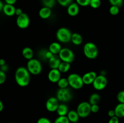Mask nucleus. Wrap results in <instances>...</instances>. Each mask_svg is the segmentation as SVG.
I'll list each match as a JSON object with an SVG mask.
<instances>
[{"label": "nucleus", "mask_w": 124, "mask_h": 123, "mask_svg": "<svg viewBox=\"0 0 124 123\" xmlns=\"http://www.w3.org/2000/svg\"><path fill=\"white\" fill-rule=\"evenodd\" d=\"M37 123H52L49 119L46 117H41L37 121Z\"/></svg>", "instance_id": "nucleus-36"}, {"label": "nucleus", "mask_w": 124, "mask_h": 123, "mask_svg": "<svg viewBox=\"0 0 124 123\" xmlns=\"http://www.w3.org/2000/svg\"><path fill=\"white\" fill-rule=\"evenodd\" d=\"M22 13H23V10H22L21 8H16L15 14H16V15H17V16H18L21 15V14Z\"/></svg>", "instance_id": "nucleus-41"}, {"label": "nucleus", "mask_w": 124, "mask_h": 123, "mask_svg": "<svg viewBox=\"0 0 124 123\" xmlns=\"http://www.w3.org/2000/svg\"><path fill=\"white\" fill-rule=\"evenodd\" d=\"M61 62L59 55H53L48 60V65L51 69H58V67Z\"/></svg>", "instance_id": "nucleus-14"}, {"label": "nucleus", "mask_w": 124, "mask_h": 123, "mask_svg": "<svg viewBox=\"0 0 124 123\" xmlns=\"http://www.w3.org/2000/svg\"></svg>", "instance_id": "nucleus-48"}, {"label": "nucleus", "mask_w": 124, "mask_h": 123, "mask_svg": "<svg viewBox=\"0 0 124 123\" xmlns=\"http://www.w3.org/2000/svg\"><path fill=\"white\" fill-rule=\"evenodd\" d=\"M101 100V96L97 93H94L92 94L89 98V103L91 105L93 104H98Z\"/></svg>", "instance_id": "nucleus-25"}, {"label": "nucleus", "mask_w": 124, "mask_h": 123, "mask_svg": "<svg viewBox=\"0 0 124 123\" xmlns=\"http://www.w3.org/2000/svg\"><path fill=\"white\" fill-rule=\"evenodd\" d=\"M16 8L13 5L6 4L4 5L2 12L7 16H12L15 14Z\"/></svg>", "instance_id": "nucleus-16"}, {"label": "nucleus", "mask_w": 124, "mask_h": 123, "mask_svg": "<svg viewBox=\"0 0 124 123\" xmlns=\"http://www.w3.org/2000/svg\"><path fill=\"white\" fill-rule=\"evenodd\" d=\"M72 33L68 28L61 27L58 29L56 33V38L62 43H68L71 41Z\"/></svg>", "instance_id": "nucleus-5"}, {"label": "nucleus", "mask_w": 124, "mask_h": 123, "mask_svg": "<svg viewBox=\"0 0 124 123\" xmlns=\"http://www.w3.org/2000/svg\"><path fill=\"white\" fill-rule=\"evenodd\" d=\"M27 69L30 74L33 75H38L42 69V65L38 59H31L29 60L27 63Z\"/></svg>", "instance_id": "nucleus-3"}, {"label": "nucleus", "mask_w": 124, "mask_h": 123, "mask_svg": "<svg viewBox=\"0 0 124 123\" xmlns=\"http://www.w3.org/2000/svg\"><path fill=\"white\" fill-rule=\"evenodd\" d=\"M30 72L28 69L23 66L19 67L15 72V78L17 84L21 87L28 86L30 81Z\"/></svg>", "instance_id": "nucleus-1"}, {"label": "nucleus", "mask_w": 124, "mask_h": 123, "mask_svg": "<svg viewBox=\"0 0 124 123\" xmlns=\"http://www.w3.org/2000/svg\"><path fill=\"white\" fill-rule=\"evenodd\" d=\"M82 41H83L82 37L80 34L78 33H74L72 34L71 41L73 44L76 45H79L82 43Z\"/></svg>", "instance_id": "nucleus-23"}, {"label": "nucleus", "mask_w": 124, "mask_h": 123, "mask_svg": "<svg viewBox=\"0 0 124 123\" xmlns=\"http://www.w3.org/2000/svg\"><path fill=\"white\" fill-rule=\"evenodd\" d=\"M4 109V105H3V103H2V101L0 100V112H2V110H3Z\"/></svg>", "instance_id": "nucleus-45"}, {"label": "nucleus", "mask_w": 124, "mask_h": 123, "mask_svg": "<svg viewBox=\"0 0 124 123\" xmlns=\"http://www.w3.org/2000/svg\"><path fill=\"white\" fill-rule=\"evenodd\" d=\"M6 4L11 5H14L16 2V0H4Z\"/></svg>", "instance_id": "nucleus-42"}, {"label": "nucleus", "mask_w": 124, "mask_h": 123, "mask_svg": "<svg viewBox=\"0 0 124 123\" xmlns=\"http://www.w3.org/2000/svg\"><path fill=\"white\" fill-rule=\"evenodd\" d=\"M76 3L79 6H82V7H86V6H90V2L91 0H76Z\"/></svg>", "instance_id": "nucleus-33"}, {"label": "nucleus", "mask_w": 124, "mask_h": 123, "mask_svg": "<svg viewBox=\"0 0 124 123\" xmlns=\"http://www.w3.org/2000/svg\"><path fill=\"white\" fill-rule=\"evenodd\" d=\"M84 54L89 59H94L98 57V49L97 46L93 42H87L84 46Z\"/></svg>", "instance_id": "nucleus-2"}, {"label": "nucleus", "mask_w": 124, "mask_h": 123, "mask_svg": "<svg viewBox=\"0 0 124 123\" xmlns=\"http://www.w3.org/2000/svg\"><path fill=\"white\" fill-rule=\"evenodd\" d=\"M42 3L44 7L53 8L56 4V0H42Z\"/></svg>", "instance_id": "nucleus-27"}, {"label": "nucleus", "mask_w": 124, "mask_h": 123, "mask_svg": "<svg viewBox=\"0 0 124 123\" xmlns=\"http://www.w3.org/2000/svg\"><path fill=\"white\" fill-rule=\"evenodd\" d=\"M92 84L96 90H101L107 85V79L104 75H99L97 76Z\"/></svg>", "instance_id": "nucleus-9"}, {"label": "nucleus", "mask_w": 124, "mask_h": 123, "mask_svg": "<svg viewBox=\"0 0 124 123\" xmlns=\"http://www.w3.org/2000/svg\"><path fill=\"white\" fill-rule=\"evenodd\" d=\"M22 54H23V56L25 59L29 60L30 59H33V51L30 47H25L24 48H23V51H22Z\"/></svg>", "instance_id": "nucleus-22"}, {"label": "nucleus", "mask_w": 124, "mask_h": 123, "mask_svg": "<svg viewBox=\"0 0 124 123\" xmlns=\"http://www.w3.org/2000/svg\"><path fill=\"white\" fill-rule=\"evenodd\" d=\"M1 71H4V72H6V71L8 70V66H7V65L6 64V65H3V66H1Z\"/></svg>", "instance_id": "nucleus-43"}, {"label": "nucleus", "mask_w": 124, "mask_h": 123, "mask_svg": "<svg viewBox=\"0 0 124 123\" xmlns=\"http://www.w3.org/2000/svg\"><path fill=\"white\" fill-rule=\"evenodd\" d=\"M117 99L119 103L124 104V90H121L117 94Z\"/></svg>", "instance_id": "nucleus-34"}, {"label": "nucleus", "mask_w": 124, "mask_h": 123, "mask_svg": "<svg viewBox=\"0 0 124 123\" xmlns=\"http://www.w3.org/2000/svg\"><path fill=\"white\" fill-rule=\"evenodd\" d=\"M108 1L111 6H117L119 7H121L124 2V0H108Z\"/></svg>", "instance_id": "nucleus-31"}, {"label": "nucleus", "mask_w": 124, "mask_h": 123, "mask_svg": "<svg viewBox=\"0 0 124 123\" xmlns=\"http://www.w3.org/2000/svg\"><path fill=\"white\" fill-rule=\"evenodd\" d=\"M3 7H4L3 2H2V1H1V0H0V12L2 11V9H3Z\"/></svg>", "instance_id": "nucleus-46"}, {"label": "nucleus", "mask_w": 124, "mask_h": 123, "mask_svg": "<svg viewBox=\"0 0 124 123\" xmlns=\"http://www.w3.org/2000/svg\"><path fill=\"white\" fill-rule=\"evenodd\" d=\"M72 97V94L68 88H59L56 92L57 99L61 102H65L70 101Z\"/></svg>", "instance_id": "nucleus-6"}, {"label": "nucleus", "mask_w": 124, "mask_h": 123, "mask_svg": "<svg viewBox=\"0 0 124 123\" xmlns=\"http://www.w3.org/2000/svg\"><path fill=\"white\" fill-rule=\"evenodd\" d=\"M59 105V100L57 99L56 97H50L46 101V109L48 112H56Z\"/></svg>", "instance_id": "nucleus-11"}, {"label": "nucleus", "mask_w": 124, "mask_h": 123, "mask_svg": "<svg viewBox=\"0 0 124 123\" xmlns=\"http://www.w3.org/2000/svg\"><path fill=\"white\" fill-rule=\"evenodd\" d=\"M70 68V63L62 61L58 67V70L61 73H65L69 71Z\"/></svg>", "instance_id": "nucleus-24"}, {"label": "nucleus", "mask_w": 124, "mask_h": 123, "mask_svg": "<svg viewBox=\"0 0 124 123\" xmlns=\"http://www.w3.org/2000/svg\"><path fill=\"white\" fill-rule=\"evenodd\" d=\"M54 123H70L67 116H59L54 121Z\"/></svg>", "instance_id": "nucleus-28"}, {"label": "nucleus", "mask_w": 124, "mask_h": 123, "mask_svg": "<svg viewBox=\"0 0 124 123\" xmlns=\"http://www.w3.org/2000/svg\"><path fill=\"white\" fill-rule=\"evenodd\" d=\"M62 49L61 45L58 42H53L51 43L48 48V50L53 54V55H58Z\"/></svg>", "instance_id": "nucleus-18"}, {"label": "nucleus", "mask_w": 124, "mask_h": 123, "mask_svg": "<svg viewBox=\"0 0 124 123\" xmlns=\"http://www.w3.org/2000/svg\"><path fill=\"white\" fill-rule=\"evenodd\" d=\"M109 12L111 15H117L119 13V7H117V6H111L109 8Z\"/></svg>", "instance_id": "nucleus-29"}, {"label": "nucleus", "mask_w": 124, "mask_h": 123, "mask_svg": "<svg viewBox=\"0 0 124 123\" xmlns=\"http://www.w3.org/2000/svg\"><path fill=\"white\" fill-rule=\"evenodd\" d=\"M6 80V75L5 72L0 70V84H3Z\"/></svg>", "instance_id": "nucleus-35"}, {"label": "nucleus", "mask_w": 124, "mask_h": 123, "mask_svg": "<svg viewBox=\"0 0 124 123\" xmlns=\"http://www.w3.org/2000/svg\"><path fill=\"white\" fill-rule=\"evenodd\" d=\"M97 76H98V75H97L96 72H94V71H90V72H87L85 74H84L82 77L84 84H87V85L92 84Z\"/></svg>", "instance_id": "nucleus-13"}, {"label": "nucleus", "mask_w": 124, "mask_h": 123, "mask_svg": "<svg viewBox=\"0 0 124 123\" xmlns=\"http://www.w3.org/2000/svg\"><path fill=\"white\" fill-rule=\"evenodd\" d=\"M67 116L68 117L69 121H70V123H78L79 121V119L80 118L78 113L77 111L73 110L69 111Z\"/></svg>", "instance_id": "nucleus-19"}, {"label": "nucleus", "mask_w": 124, "mask_h": 123, "mask_svg": "<svg viewBox=\"0 0 124 123\" xmlns=\"http://www.w3.org/2000/svg\"><path fill=\"white\" fill-rule=\"evenodd\" d=\"M16 25L19 28L25 29L29 26L30 24V18L27 14L25 13H22L18 16L16 18Z\"/></svg>", "instance_id": "nucleus-10"}, {"label": "nucleus", "mask_w": 124, "mask_h": 123, "mask_svg": "<svg viewBox=\"0 0 124 123\" xmlns=\"http://www.w3.org/2000/svg\"><path fill=\"white\" fill-rule=\"evenodd\" d=\"M56 112L58 116H67L69 113V107L65 104H60Z\"/></svg>", "instance_id": "nucleus-20"}, {"label": "nucleus", "mask_w": 124, "mask_h": 123, "mask_svg": "<svg viewBox=\"0 0 124 123\" xmlns=\"http://www.w3.org/2000/svg\"><path fill=\"white\" fill-rule=\"evenodd\" d=\"M53 55V54H52V53H51L50 51L49 50L48 51H45V53H44V57L46 58V59H48V60H49L50 59L51 57H52V56Z\"/></svg>", "instance_id": "nucleus-39"}, {"label": "nucleus", "mask_w": 124, "mask_h": 123, "mask_svg": "<svg viewBox=\"0 0 124 123\" xmlns=\"http://www.w3.org/2000/svg\"><path fill=\"white\" fill-rule=\"evenodd\" d=\"M57 1L62 7H68L72 3V0H57Z\"/></svg>", "instance_id": "nucleus-32"}, {"label": "nucleus", "mask_w": 124, "mask_h": 123, "mask_svg": "<svg viewBox=\"0 0 124 123\" xmlns=\"http://www.w3.org/2000/svg\"><path fill=\"white\" fill-rule=\"evenodd\" d=\"M101 5V0H91L90 2V6L93 8H98Z\"/></svg>", "instance_id": "nucleus-30"}, {"label": "nucleus", "mask_w": 124, "mask_h": 123, "mask_svg": "<svg viewBox=\"0 0 124 123\" xmlns=\"http://www.w3.org/2000/svg\"><path fill=\"white\" fill-rule=\"evenodd\" d=\"M80 118H86L91 113V104L88 102L84 101L79 104L76 109Z\"/></svg>", "instance_id": "nucleus-7"}, {"label": "nucleus", "mask_w": 124, "mask_h": 123, "mask_svg": "<svg viewBox=\"0 0 124 123\" xmlns=\"http://www.w3.org/2000/svg\"><path fill=\"white\" fill-rule=\"evenodd\" d=\"M99 110V107L98 104L91 105V111L93 113H97Z\"/></svg>", "instance_id": "nucleus-37"}, {"label": "nucleus", "mask_w": 124, "mask_h": 123, "mask_svg": "<svg viewBox=\"0 0 124 123\" xmlns=\"http://www.w3.org/2000/svg\"><path fill=\"white\" fill-rule=\"evenodd\" d=\"M61 75V72L58 70V69H51L48 74V78L52 83H58L60 80Z\"/></svg>", "instance_id": "nucleus-12"}, {"label": "nucleus", "mask_w": 124, "mask_h": 123, "mask_svg": "<svg viewBox=\"0 0 124 123\" xmlns=\"http://www.w3.org/2000/svg\"><path fill=\"white\" fill-rule=\"evenodd\" d=\"M0 68H1V66H0Z\"/></svg>", "instance_id": "nucleus-49"}, {"label": "nucleus", "mask_w": 124, "mask_h": 123, "mask_svg": "<svg viewBox=\"0 0 124 123\" xmlns=\"http://www.w3.org/2000/svg\"><path fill=\"white\" fill-rule=\"evenodd\" d=\"M61 61L71 63L75 59V54L73 51L69 48H62L60 53L58 54Z\"/></svg>", "instance_id": "nucleus-8"}, {"label": "nucleus", "mask_w": 124, "mask_h": 123, "mask_svg": "<svg viewBox=\"0 0 124 123\" xmlns=\"http://www.w3.org/2000/svg\"><path fill=\"white\" fill-rule=\"evenodd\" d=\"M69 86L75 89H79L84 86L82 78L79 75L76 73H73L69 75L67 77Z\"/></svg>", "instance_id": "nucleus-4"}, {"label": "nucleus", "mask_w": 124, "mask_h": 123, "mask_svg": "<svg viewBox=\"0 0 124 123\" xmlns=\"http://www.w3.org/2000/svg\"><path fill=\"white\" fill-rule=\"evenodd\" d=\"M115 114L119 118H122L124 117V104L119 103L115 108Z\"/></svg>", "instance_id": "nucleus-21"}, {"label": "nucleus", "mask_w": 124, "mask_h": 123, "mask_svg": "<svg viewBox=\"0 0 124 123\" xmlns=\"http://www.w3.org/2000/svg\"><path fill=\"white\" fill-rule=\"evenodd\" d=\"M52 14V10L48 7H43L39 11V16L43 19H48Z\"/></svg>", "instance_id": "nucleus-17"}, {"label": "nucleus", "mask_w": 124, "mask_h": 123, "mask_svg": "<svg viewBox=\"0 0 124 123\" xmlns=\"http://www.w3.org/2000/svg\"><path fill=\"white\" fill-rule=\"evenodd\" d=\"M79 12V7L77 3L72 2L67 7V13L71 16H75L78 15Z\"/></svg>", "instance_id": "nucleus-15"}, {"label": "nucleus", "mask_w": 124, "mask_h": 123, "mask_svg": "<svg viewBox=\"0 0 124 123\" xmlns=\"http://www.w3.org/2000/svg\"><path fill=\"white\" fill-rule=\"evenodd\" d=\"M57 83L59 88H67L69 86V82L66 78H61Z\"/></svg>", "instance_id": "nucleus-26"}, {"label": "nucleus", "mask_w": 124, "mask_h": 123, "mask_svg": "<svg viewBox=\"0 0 124 123\" xmlns=\"http://www.w3.org/2000/svg\"></svg>", "instance_id": "nucleus-47"}, {"label": "nucleus", "mask_w": 124, "mask_h": 123, "mask_svg": "<svg viewBox=\"0 0 124 123\" xmlns=\"http://www.w3.org/2000/svg\"><path fill=\"white\" fill-rule=\"evenodd\" d=\"M108 123H119V118L116 116L110 118Z\"/></svg>", "instance_id": "nucleus-38"}, {"label": "nucleus", "mask_w": 124, "mask_h": 123, "mask_svg": "<svg viewBox=\"0 0 124 123\" xmlns=\"http://www.w3.org/2000/svg\"><path fill=\"white\" fill-rule=\"evenodd\" d=\"M108 115L109 117L111 118V117H113L116 116V114H115V110H110L108 112Z\"/></svg>", "instance_id": "nucleus-40"}, {"label": "nucleus", "mask_w": 124, "mask_h": 123, "mask_svg": "<svg viewBox=\"0 0 124 123\" xmlns=\"http://www.w3.org/2000/svg\"><path fill=\"white\" fill-rule=\"evenodd\" d=\"M4 65H6V61H5L4 59H0V66H2Z\"/></svg>", "instance_id": "nucleus-44"}]
</instances>
